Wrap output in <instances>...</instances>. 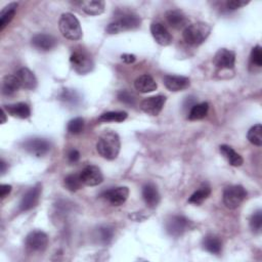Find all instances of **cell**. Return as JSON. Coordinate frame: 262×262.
<instances>
[{
  "label": "cell",
  "mask_w": 262,
  "mask_h": 262,
  "mask_svg": "<svg viewBox=\"0 0 262 262\" xmlns=\"http://www.w3.org/2000/svg\"><path fill=\"white\" fill-rule=\"evenodd\" d=\"M120 137L115 131L103 132L96 142L98 154L106 160H115L120 152Z\"/></svg>",
  "instance_id": "6da1fadb"
},
{
  "label": "cell",
  "mask_w": 262,
  "mask_h": 262,
  "mask_svg": "<svg viewBox=\"0 0 262 262\" xmlns=\"http://www.w3.org/2000/svg\"><path fill=\"white\" fill-rule=\"evenodd\" d=\"M58 27L61 35L71 41L80 40L83 36L79 19L71 12L61 14L58 21Z\"/></svg>",
  "instance_id": "7a4b0ae2"
},
{
  "label": "cell",
  "mask_w": 262,
  "mask_h": 262,
  "mask_svg": "<svg viewBox=\"0 0 262 262\" xmlns=\"http://www.w3.org/2000/svg\"><path fill=\"white\" fill-rule=\"evenodd\" d=\"M211 27L210 25L199 21L187 26L183 31L184 41L192 46L202 44L210 35Z\"/></svg>",
  "instance_id": "3957f363"
},
{
  "label": "cell",
  "mask_w": 262,
  "mask_h": 262,
  "mask_svg": "<svg viewBox=\"0 0 262 262\" xmlns=\"http://www.w3.org/2000/svg\"><path fill=\"white\" fill-rule=\"evenodd\" d=\"M141 19L136 14H125L122 17L112 21L106 27V32L108 34H118L121 32L134 30L140 27Z\"/></svg>",
  "instance_id": "277c9868"
},
{
  "label": "cell",
  "mask_w": 262,
  "mask_h": 262,
  "mask_svg": "<svg viewBox=\"0 0 262 262\" xmlns=\"http://www.w3.org/2000/svg\"><path fill=\"white\" fill-rule=\"evenodd\" d=\"M166 231L171 236H181L184 232L193 227V223L182 215H174L171 216L165 224Z\"/></svg>",
  "instance_id": "5b68a950"
},
{
  "label": "cell",
  "mask_w": 262,
  "mask_h": 262,
  "mask_svg": "<svg viewBox=\"0 0 262 262\" xmlns=\"http://www.w3.org/2000/svg\"><path fill=\"white\" fill-rule=\"evenodd\" d=\"M246 196L247 191L242 185H230L223 191V203L228 209H236Z\"/></svg>",
  "instance_id": "8992f818"
},
{
  "label": "cell",
  "mask_w": 262,
  "mask_h": 262,
  "mask_svg": "<svg viewBox=\"0 0 262 262\" xmlns=\"http://www.w3.org/2000/svg\"><path fill=\"white\" fill-rule=\"evenodd\" d=\"M73 69L81 75L87 74L93 69V60L91 56L84 50H75L70 57Z\"/></svg>",
  "instance_id": "52a82bcc"
},
{
  "label": "cell",
  "mask_w": 262,
  "mask_h": 262,
  "mask_svg": "<svg viewBox=\"0 0 262 262\" xmlns=\"http://www.w3.org/2000/svg\"><path fill=\"white\" fill-rule=\"evenodd\" d=\"M25 245L30 252H43L48 246V236L41 230H33L27 235Z\"/></svg>",
  "instance_id": "ba28073f"
},
{
  "label": "cell",
  "mask_w": 262,
  "mask_h": 262,
  "mask_svg": "<svg viewBox=\"0 0 262 262\" xmlns=\"http://www.w3.org/2000/svg\"><path fill=\"white\" fill-rule=\"evenodd\" d=\"M23 147L33 156L42 157L50 150L51 145L50 142L44 138H30L24 141Z\"/></svg>",
  "instance_id": "9c48e42d"
},
{
  "label": "cell",
  "mask_w": 262,
  "mask_h": 262,
  "mask_svg": "<svg viewBox=\"0 0 262 262\" xmlns=\"http://www.w3.org/2000/svg\"><path fill=\"white\" fill-rule=\"evenodd\" d=\"M166 103V96L165 95H156L144 98L140 103V108L147 115L150 116H158L161 111L163 110Z\"/></svg>",
  "instance_id": "30bf717a"
},
{
  "label": "cell",
  "mask_w": 262,
  "mask_h": 262,
  "mask_svg": "<svg viewBox=\"0 0 262 262\" xmlns=\"http://www.w3.org/2000/svg\"><path fill=\"white\" fill-rule=\"evenodd\" d=\"M41 185L37 184L33 187H31L29 190H27V192L23 195L19 205H18V209L21 212L25 211H29L33 208H35L37 206V204L39 203V199H40V194H41Z\"/></svg>",
  "instance_id": "8fae6325"
},
{
  "label": "cell",
  "mask_w": 262,
  "mask_h": 262,
  "mask_svg": "<svg viewBox=\"0 0 262 262\" xmlns=\"http://www.w3.org/2000/svg\"><path fill=\"white\" fill-rule=\"evenodd\" d=\"M101 196L113 206H121L129 196V188L127 186L114 187L103 191Z\"/></svg>",
  "instance_id": "7c38bea8"
},
{
  "label": "cell",
  "mask_w": 262,
  "mask_h": 262,
  "mask_svg": "<svg viewBox=\"0 0 262 262\" xmlns=\"http://www.w3.org/2000/svg\"><path fill=\"white\" fill-rule=\"evenodd\" d=\"M81 180L83 184L87 186H96L100 184L103 180V175L100 169L96 166L89 165L86 166L80 173Z\"/></svg>",
  "instance_id": "4fadbf2b"
},
{
  "label": "cell",
  "mask_w": 262,
  "mask_h": 262,
  "mask_svg": "<svg viewBox=\"0 0 262 262\" xmlns=\"http://www.w3.org/2000/svg\"><path fill=\"white\" fill-rule=\"evenodd\" d=\"M213 62L217 68L221 70L232 69L235 63V53L232 50L221 48L215 53Z\"/></svg>",
  "instance_id": "5bb4252c"
},
{
  "label": "cell",
  "mask_w": 262,
  "mask_h": 262,
  "mask_svg": "<svg viewBox=\"0 0 262 262\" xmlns=\"http://www.w3.org/2000/svg\"><path fill=\"white\" fill-rule=\"evenodd\" d=\"M164 85L170 91H181L189 87L190 80L187 77L176 76V75H166L163 78Z\"/></svg>",
  "instance_id": "9a60e30c"
},
{
  "label": "cell",
  "mask_w": 262,
  "mask_h": 262,
  "mask_svg": "<svg viewBox=\"0 0 262 262\" xmlns=\"http://www.w3.org/2000/svg\"><path fill=\"white\" fill-rule=\"evenodd\" d=\"M32 45L40 50V51H49L53 49L56 46V39L49 34H44V33H39L33 36L32 40Z\"/></svg>",
  "instance_id": "2e32d148"
},
{
  "label": "cell",
  "mask_w": 262,
  "mask_h": 262,
  "mask_svg": "<svg viewBox=\"0 0 262 262\" xmlns=\"http://www.w3.org/2000/svg\"><path fill=\"white\" fill-rule=\"evenodd\" d=\"M150 33L156 42L162 46H167L172 42L171 34L161 23H152L150 25Z\"/></svg>",
  "instance_id": "e0dca14e"
},
{
  "label": "cell",
  "mask_w": 262,
  "mask_h": 262,
  "mask_svg": "<svg viewBox=\"0 0 262 262\" xmlns=\"http://www.w3.org/2000/svg\"><path fill=\"white\" fill-rule=\"evenodd\" d=\"M167 23L176 30L185 29L188 26V18L186 15L178 9H170L165 14Z\"/></svg>",
  "instance_id": "ac0fdd59"
},
{
  "label": "cell",
  "mask_w": 262,
  "mask_h": 262,
  "mask_svg": "<svg viewBox=\"0 0 262 262\" xmlns=\"http://www.w3.org/2000/svg\"><path fill=\"white\" fill-rule=\"evenodd\" d=\"M15 76L18 80L20 88L33 90L37 87V79L32 71L28 68H20L16 73Z\"/></svg>",
  "instance_id": "d6986e66"
},
{
  "label": "cell",
  "mask_w": 262,
  "mask_h": 262,
  "mask_svg": "<svg viewBox=\"0 0 262 262\" xmlns=\"http://www.w3.org/2000/svg\"><path fill=\"white\" fill-rule=\"evenodd\" d=\"M142 198L148 208H156L160 203V193L154 183H146L142 187Z\"/></svg>",
  "instance_id": "ffe728a7"
},
{
  "label": "cell",
  "mask_w": 262,
  "mask_h": 262,
  "mask_svg": "<svg viewBox=\"0 0 262 262\" xmlns=\"http://www.w3.org/2000/svg\"><path fill=\"white\" fill-rule=\"evenodd\" d=\"M7 114L19 119H28L31 116V108L25 102H16L12 104H5L2 107Z\"/></svg>",
  "instance_id": "44dd1931"
},
{
  "label": "cell",
  "mask_w": 262,
  "mask_h": 262,
  "mask_svg": "<svg viewBox=\"0 0 262 262\" xmlns=\"http://www.w3.org/2000/svg\"><path fill=\"white\" fill-rule=\"evenodd\" d=\"M77 4L88 15H99L104 11L105 8V3L101 0L79 1Z\"/></svg>",
  "instance_id": "7402d4cb"
},
{
  "label": "cell",
  "mask_w": 262,
  "mask_h": 262,
  "mask_svg": "<svg viewBox=\"0 0 262 262\" xmlns=\"http://www.w3.org/2000/svg\"><path fill=\"white\" fill-rule=\"evenodd\" d=\"M134 86H135L136 90H138L141 93L152 92V91H155L158 88L157 82L154 80V78L151 76H149L147 74L139 76L135 80Z\"/></svg>",
  "instance_id": "603a6c76"
},
{
  "label": "cell",
  "mask_w": 262,
  "mask_h": 262,
  "mask_svg": "<svg viewBox=\"0 0 262 262\" xmlns=\"http://www.w3.org/2000/svg\"><path fill=\"white\" fill-rule=\"evenodd\" d=\"M221 155L227 160L229 165L233 167H239L244 163V160L239 154H237L231 146L227 144H222L219 146Z\"/></svg>",
  "instance_id": "cb8c5ba5"
},
{
  "label": "cell",
  "mask_w": 262,
  "mask_h": 262,
  "mask_svg": "<svg viewBox=\"0 0 262 262\" xmlns=\"http://www.w3.org/2000/svg\"><path fill=\"white\" fill-rule=\"evenodd\" d=\"M19 88H20V85H19L18 80H17L15 75H6L3 78L2 85H1L2 94H4V95H12Z\"/></svg>",
  "instance_id": "d4e9b609"
},
{
  "label": "cell",
  "mask_w": 262,
  "mask_h": 262,
  "mask_svg": "<svg viewBox=\"0 0 262 262\" xmlns=\"http://www.w3.org/2000/svg\"><path fill=\"white\" fill-rule=\"evenodd\" d=\"M17 8V3L11 2L3 7L0 12V30L3 31L4 28L12 20Z\"/></svg>",
  "instance_id": "484cf974"
},
{
  "label": "cell",
  "mask_w": 262,
  "mask_h": 262,
  "mask_svg": "<svg viewBox=\"0 0 262 262\" xmlns=\"http://www.w3.org/2000/svg\"><path fill=\"white\" fill-rule=\"evenodd\" d=\"M203 247L207 252L211 254H219L222 249V244L217 236L208 234L203 239Z\"/></svg>",
  "instance_id": "4316f807"
},
{
  "label": "cell",
  "mask_w": 262,
  "mask_h": 262,
  "mask_svg": "<svg viewBox=\"0 0 262 262\" xmlns=\"http://www.w3.org/2000/svg\"><path fill=\"white\" fill-rule=\"evenodd\" d=\"M209 110V103L208 102H200L193 104L189 112L187 119L190 121H195V120H201L207 116Z\"/></svg>",
  "instance_id": "83f0119b"
},
{
  "label": "cell",
  "mask_w": 262,
  "mask_h": 262,
  "mask_svg": "<svg viewBox=\"0 0 262 262\" xmlns=\"http://www.w3.org/2000/svg\"><path fill=\"white\" fill-rule=\"evenodd\" d=\"M127 113L126 112H122V111H113V112H106L103 113L99 116L98 120L100 122H123L127 119Z\"/></svg>",
  "instance_id": "f1b7e54d"
},
{
  "label": "cell",
  "mask_w": 262,
  "mask_h": 262,
  "mask_svg": "<svg viewBox=\"0 0 262 262\" xmlns=\"http://www.w3.org/2000/svg\"><path fill=\"white\" fill-rule=\"evenodd\" d=\"M211 193V188L209 186H202L195 190L188 199V203L193 205H201Z\"/></svg>",
  "instance_id": "f546056e"
},
{
  "label": "cell",
  "mask_w": 262,
  "mask_h": 262,
  "mask_svg": "<svg viewBox=\"0 0 262 262\" xmlns=\"http://www.w3.org/2000/svg\"><path fill=\"white\" fill-rule=\"evenodd\" d=\"M248 140L257 146H261L262 145V126L261 124H256L253 127L250 128V130L248 131L247 134Z\"/></svg>",
  "instance_id": "4dcf8cb0"
},
{
  "label": "cell",
  "mask_w": 262,
  "mask_h": 262,
  "mask_svg": "<svg viewBox=\"0 0 262 262\" xmlns=\"http://www.w3.org/2000/svg\"><path fill=\"white\" fill-rule=\"evenodd\" d=\"M96 236H97L99 243H101L103 245H107L113 239L114 229H113V227H111L108 225H102V226L98 227Z\"/></svg>",
  "instance_id": "1f68e13d"
},
{
  "label": "cell",
  "mask_w": 262,
  "mask_h": 262,
  "mask_svg": "<svg viewBox=\"0 0 262 262\" xmlns=\"http://www.w3.org/2000/svg\"><path fill=\"white\" fill-rule=\"evenodd\" d=\"M63 184L68 190L77 191L82 187L83 182L81 180L80 174H70L64 178Z\"/></svg>",
  "instance_id": "d6a6232c"
},
{
  "label": "cell",
  "mask_w": 262,
  "mask_h": 262,
  "mask_svg": "<svg viewBox=\"0 0 262 262\" xmlns=\"http://www.w3.org/2000/svg\"><path fill=\"white\" fill-rule=\"evenodd\" d=\"M67 129L72 134H79L84 129V119L78 117L70 120Z\"/></svg>",
  "instance_id": "836d02e7"
},
{
  "label": "cell",
  "mask_w": 262,
  "mask_h": 262,
  "mask_svg": "<svg viewBox=\"0 0 262 262\" xmlns=\"http://www.w3.org/2000/svg\"><path fill=\"white\" fill-rule=\"evenodd\" d=\"M250 227L254 232H260L262 227V211L257 210L250 219Z\"/></svg>",
  "instance_id": "e575fe53"
},
{
  "label": "cell",
  "mask_w": 262,
  "mask_h": 262,
  "mask_svg": "<svg viewBox=\"0 0 262 262\" xmlns=\"http://www.w3.org/2000/svg\"><path fill=\"white\" fill-rule=\"evenodd\" d=\"M250 61L252 66H256L258 68L262 66V48L260 45H256L255 47L252 48Z\"/></svg>",
  "instance_id": "d590c367"
},
{
  "label": "cell",
  "mask_w": 262,
  "mask_h": 262,
  "mask_svg": "<svg viewBox=\"0 0 262 262\" xmlns=\"http://www.w3.org/2000/svg\"><path fill=\"white\" fill-rule=\"evenodd\" d=\"M118 99L128 105H133L136 101V97L133 93L127 90H121L118 92Z\"/></svg>",
  "instance_id": "8d00e7d4"
},
{
  "label": "cell",
  "mask_w": 262,
  "mask_h": 262,
  "mask_svg": "<svg viewBox=\"0 0 262 262\" xmlns=\"http://www.w3.org/2000/svg\"><path fill=\"white\" fill-rule=\"evenodd\" d=\"M60 99L66 101V102L75 103L76 100L78 99V96H77V93L75 91L70 90V89H63V91L60 95Z\"/></svg>",
  "instance_id": "74e56055"
},
{
  "label": "cell",
  "mask_w": 262,
  "mask_h": 262,
  "mask_svg": "<svg viewBox=\"0 0 262 262\" xmlns=\"http://www.w3.org/2000/svg\"><path fill=\"white\" fill-rule=\"evenodd\" d=\"M249 0H228L226 2V7L228 9H231V10H234V9H237V8H241L243 6H246L247 4H249Z\"/></svg>",
  "instance_id": "f35d334b"
},
{
  "label": "cell",
  "mask_w": 262,
  "mask_h": 262,
  "mask_svg": "<svg viewBox=\"0 0 262 262\" xmlns=\"http://www.w3.org/2000/svg\"><path fill=\"white\" fill-rule=\"evenodd\" d=\"M80 159V152L77 149H71L68 154V160L71 163H76Z\"/></svg>",
  "instance_id": "ab89813d"
},
{
  "label": "cell",
  "mask_w": 262,
  "mask_h": 262,
  "mask_svg": "<svg viewBox=\"0 0 262 262\" xmlns=\"http://www.w3.org/2000/svg\"><path fill=\"white\" fill-rule=\"evenodd\" d=\"M11 188L12 187L9 184H1V186H0V196H1V199H4L5 196H7L10 193Z\"/></svg>",
  "instance_id": "60d3db41"
},
{
  "label": "cell",
  "mask_w": 262,
  "mask_h": 262,
  "mask_svg": "<svg viewBox=\"0 0 262 262\" xmlns=\"http://www.w3.org/2000/svg\"><path fill=\"white\" fill-rule=\"evenodd\" d=\"M121 58H122V60H123L124 62H126V63H132V62H134L135 59H136L135 55H134V54H130V53H124V54H122V55H121Z\"/></svg>",
  "instance_id": "b9f144b4"
},
{
  "label": "cell",
  "mask_w": 262,
  "mask_h": 262,
  "mask_svg": "<svg viewBox=\"0 0 262 262\" xmlns=\"http://www.w3.org/2000/svg\"><path fill=\"white\" fill-rule=\"evenodd\" d=\"M194 101H195V100H194V97H192V96L187 97L186 100H185V102H184V104H183V107L190 110V107H191L193 104H195Z\"/></svg>",
  "instance_id": "7bdbcfd3"
},
{
  "label": "cell",
  "mask_w": 262,
  "mask_h": 262,
  "mask_svg": "<svg viewBox=\"0 0 262 262\" xmlns=\"http://www.w3.org/2000/svg\"><path fill=\"white\" fill-rule=\"evenodd\" d=\"M0 166H1V173L4 174L6 171V163L4 162V160H1L0 162Z\"/></svg>",
  "instance_id": "ee69618b"
},
{
  "label": "cell",
  "mask_w": 262,
  "mask_h": 262,
  "mask_svg": "<svg viewBox=\"0 0 262 262\" xmlns=\"http://www.w3.org/2000/svg\"><path fill=\"white\" fill-rule=\"evenodd\" d=\"M5 114H6V112L2 108V111H1V116H2V121H1V123H4V122H5Z\"/></svg>",
  "instance_id": "f6af8a7d"
}]
</instances>
